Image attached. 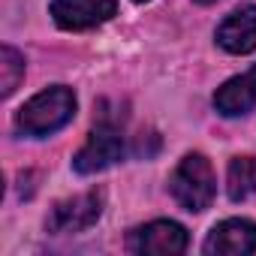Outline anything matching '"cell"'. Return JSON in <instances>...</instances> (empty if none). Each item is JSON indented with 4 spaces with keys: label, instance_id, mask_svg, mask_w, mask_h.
I'll use <instances>...</instances> for the list:
<instances>
[{
    "label": "cell",
    "instance_id": "obj_1",
    "mask_svg": "<svg viewBox=\"0 0 256 256\" xmlns=\"http://www.w3.org/2000/svg\"><path fill=\"white\" fill-rule=\"evenodd\" d=\"M72 114H76V94H72V88L54 84L48 90H40L34 100H28L18 108L16 126L24 136L42 139V136H52V133L64 130V126L72 120Z\"/></svg>",
    "mask_w": 256,
    "mask_h": 256
},
{
    "label": "cell",
    "instance_id": "obj_2",
    "mask_svg": "<svg viewBox=\"0 0 256 256\" xmlns=\"http://www.w3.org/2000/svg\"><path fill=\"white\" fill-rule=\"evenodd\" d=\"M169 190L184 211H193V214L205 211L217 193V178H214L208 157L205 154H187L175 166V172L169 178Z\"/></svg>",
    "mask_w": 256,
    "mask_h": 256
},
{
    "label": "cell",
    "instance_id": "obj_3",
    "mask_svg": "<svg viewBox=\"0 0 256 256\" xmlns=\"http://www.w3.org/2000/svg\"><path fill=\"white\" fill-rule=\"evenodd\" d=\"M124 154H126V145H124L120 126L102 114L100 124L94 126V133L88 136V142L82 145V151L72 157V166L78 175H94V172H102V169L114 166L118 160H124Z\"/></svg>",
    "mask_w": 256,
    "mask_h": 256
},
{
    "label": "cell",
    "instance_id": "obj_4",
    "mask_svg": "<svg viewBox=\"0 0 256 256\" xmlns=\"http://www.w3.org/2000/svg\"><path fill=\"white\" fill-rule=\"evenodd\" d=\"M100 214H102V193L100 190H88L82 196L54 202L48 217H46V229L52 235L84 232V229H90L100 220Z\"/></svg>",
    "mask_w": 256,
    "mask_h": 256
},
{
    "label": "cell",
    "instance_id": "obj_5",
    "mask_svg": "<svg viewBox=\"0 0 256 256\" xmlns=\"http://www.w3.org/2000/svg\"><path fill=\"white\" fill-rule=\"evenodd\" d=\"M187 229L175 220H154L130 232L126 247L142 256H175L187 250Z\"/></svg>",
    "mask_w": 256,
    "mask_h": 256
},
{
    "label": "cell",
    "instance_id": "obj_6",
    "mask_svg": "<svg viewBox=\"0 0 256 256\" xmlns=\"http://www.w3.org/2000/svg\"><path fill=\"white\" fill-rule=\"evenodd\" d=\"M48 12L64 30H90L114 18L118 0H52Z\"/></svg>",
    "mask_w": 256,
    "mask_h": 256
},
{
    "label": "cell",
    "instance_id": "obj_7",
    "mask_svg": "<svg viewBox=\"0 0 256 256\" xmlns=\"http://www.w3.org/2000/svg\"><path fill=\"white\" fill-rule=\"evenodd\" d=\"M208 256H247L256 253V223L232 217L211 229L202 247Z\"/></svg>",
    "mask_w": 256,
    "mask_h": 256
},
{
    "label": "cell",
    "instance_id": "obj_8",
    "mask_svg": "<svg viewBox=\"0 0 256 256\" xmlns=\"http://www.w3.org/2000/svg\"><path fill=\"white\" fill-rule=\"evenodd\" d=\"M217 42L229 54H250V52H256V6L244 4L235 12H229L223 18V24L217 28Z\"/></svg>",
    "mask_w": 256,
    "mask_h": 256
},
{
    "label": "cell",
    "instance_id": "obj_9",
    "mask_svg": "<svg viewBox=\"0 0 256 256\" xmlns=\"http://www.w3.org/2000/svg\"><path fill=\"white\" fill-rule=\"evenodd\" d=\"M214 108L226 118H238V114H247L250 108H256V64L244 76H235L223 88H217Z\"/></svg>",
    "mask_w": 256,
    "mask_h": 256
},
{
    "label": "cell",
    "instance_id": "obj_10",
    "mask_svg": "<svg viewBox=\"0 0 256 256\" xmlns=\"http://www.w3.org/2000/svg\"><path fill=\"white\" fill-rule=\"evenodd\" d=\"M226 193L232 202H241L256 193V157H232L226 172Z\"/></svg>",
    "mask_w": 256,
    "mask_h": 256
},
{
    "label": "cell",
    "instance_id": "obj_11",
    "mask_svg": "<svg viewBox=\"0 0 256 256\" xmlns=\"http://www.w3.org/2000/svg\"><path fill=\"white\" fill-rule=\"evenodd\" d=\"M22 78H24V58L12 46H4L0 48V88H4V96H12Z\"/></svg>",
    "mask_w": 256,
    "mask_h": 256
},
{
    "label": "cell",
    "instance_id": "obj_12",
    "mask_svg": "<svg viewBox=\"0 0 256 256\" xmlns=\"http://www.w3.org/2000/svg\"><path fill=\"white\" fill-rule=\"evenodd\" d=\"M196 4H214V0H196Z\"/></svg>",
    "mask_w": 256,
    "mask_h": 256
},
{
    "label": "cell",
    "instance_id": "obj_13",
    "mask_svg": "<svg viewBox=\"0 0 256 256\" xmlns=\"http://www.w3.org/2000/svg\"><path fill=\"white\" fill-rule=\"evenodd\" d=\"M136 4H148V0H136Z\"/></svg>",
    "mask_w": 256,
    "mask_h": 256
}]
</instances>
